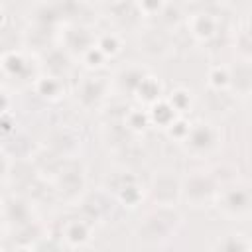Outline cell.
<instances>
[{"label":"cell","mask_w":252,"mask_h":252,"mask_svg":"<svg viewBox=\"0 0 252 252\" xmlns=\"http://www.w3.org/2000/svg\"><path fill=\"white\" fill-rule=\"evenodd\" d=\"M181 220H183V217L177 213L175 207L154 205L144 215V219L136 230V236L142 244L159 246L177 232V228L181 226Z\"/></svg>","instance_id":"cell-1"},{"label":"cell","mask_w":252,"mask_h":252,"mask_svg":"<svg viewBox=\"0 0 252 252\" xmlns=\"http://www.w3.org/2000/svg\"><path fill=\"white\" fill-rule=\"evenodd\" d=\"M219 181L215 179L213 171H191L181 179L179 187V201L187 203L193 209L213 207L219 195Z\"/></svg>","instance_id":"cell-2"},{"label":"cell","mask_w":252,"mask_h":252,"mask_svg":"<svg viewBox=\"0 0 252 252\" xmlns=\"http://www.w3.org/2000/svg\"><path fill=\"white\" fill-rule=\"evenodd\" d=\"M181 146L185 148L187 154L195 158H207L215 154L220 146V132L215 124L199 120L189 126L187 136L181 140Z\"/></svg>","instance_id":"cell-3"},{"label":"cell","mask_w":252,"mask_h":252,"mask_svg":"<svg viewBox=\"0 0 252 252\" xmlns=\"http://www.w3.org/2000/svg\"><path fill=\"white\" fill-rule=\"evenodd\" d=\"M215 205L226 219H246L250 215V191L244 185H220Z\"/></svg>","instance_id":"cell-4"},{"label":"cell","mask_w":252,"mask_h":252,"mask_svg":"<svg viewBox=\"0 0 252 252\" xmlns=\"http://www.w3.org/2000/svg\"><path fill=\"white\" fill-rule=\"evenodd\" d=\"M179 187L181 179L173 175V171L161 169L156 171L150 187H148V197L154 205H167V207H177L179 203Z\"/></svg>","instance_id":"cell-5"},{"label":"cell","mask_w":252,"mask_h":252,"mask_svg":"<svg viewBox=\"0 0 252 252\" xmlns=\"http://www.w3.org/2000/svg\"><path fill=\"white\" fill-rule=\"evenodd\" d=\"M106 94V83L100 77H89L81 83V87L77 89V100L85 106V108H93L98 106L102 102Z\"/></svg>","instance_id":"cell-6"},{"label":"cell","mask_w":252,"mask_h":252,"mask_svg":"<svg viewBox=\"0 0 252 252\" xmlns=\"http://www.w3.org/2000/svg\"><path fill=\"white\" fill-rule=\"evenodd\" d=\"M217 18L211 16V14H205V12H199V14H193L191 20L187 22V28L191 32V35L197 39V41H209L217 35Z\"/></svg>","instance_id":"cell-7"},{"label":"cell","mask_w":252,"mask_h":252,"mask_svg":"<svg viewBox=\"0 0 252 252\" xmlns=\"http://www.w3.org/2000/svg\"><path fill=\"white\" fill-rule=\"evenodd\" d=\"M114 195L124 207H136L144 199V191H142L138 179L128 173L122 175V183L114 185Z\"/></svg>","instance_id":"cell-8"},{"label":"cell","mask_w":252,"mask_h":252,"mask_svg":"<svg viewBox=\"0 0 252 252\" xmlns=\"http://www.w3.org/2000/svg\"><path fill=\"white\" fill-rule=\"evenodd\" d=\"M134 94H136V98L140 102H144V104L150 106L152 102H156L158 98L163 96L161 81L158 77H154V75H144L142 81L138 83V87L134 89Z\"/></svg>","instance_id":"cell-9"},{"label":"cell","mask_w":252,"mask_h":252,"mask_svg":"<svg viewBox=\"0 0 252 252\" xmlns=\"http://www.w3.org/2000/svg\"><path fill=\"white\" fill-rule=\"evenodd\" d=\"M148 116H150V124L159 126V128L165 130V128L173 122V118L177 116V112H175V108L167 102V98L161 96V98H158L156 102H152V104L148 106Z\"/></svg>","instance_id":"cell-10"},{"label":"cell","mask_w":252,"mask_h":252,"mask_svg":"<svg viewBox=\"0 0 252 252\" xmlns=\"http://www.w3.org/2000/svg\"><path fill=\"white\" fill-rule=\"evenodd\" d=\"M28 71V59L22 51L10 49L0 55V73L6 77H22Z\"/></svg>","instance_id":"cell-11"},{"label":"cell","mask_w":252,"mask_h":252,"mask_svg":"<svg viewBox=\"0 0 252 252\" xmlns=\"http://www.w3.org/2000/svg\"><path fill=\"white\" fill-rule=\"evenodd\" d=\"M250 61L248 59H242L234 71H230V83L228 87H232L236 91L238 96H248L250 94V87H252V81H250Z\"/></svg>","instance_id":"cell-12"},{"label":"cell","mask_w":252,"mask_h":252,"mask_svg":"<svg viewBox=\"0 0 252 252\" xmlns=\"http://www.w3.org/2000/svg\"><path fill=\"white\" fill-rule=\"evenodd\" d=\"M63 238L69 246H83L91 238V226L85 220H71L63 228Z\"/></svg>","instance_id":"cell-13"},{"label":"cell","mask_w":252,"mask_h":252,"mask_svg":"<svg viewBox=\"0 0 252 252\" xmlns=\"http://www.w3.org/2000/svg\"><path fill=\"white\" fill-rule=\"evenodd\" d=\"M35 93L39 96L47 98V100H57L61 96V93H63V83L57 77H51V75L39 77L35 81Z\"/></svg>","instance_id":"cell-14"},{"label":"cell","mask_w":252,"mask_h":252,"mask_svg":"<svg viewBox=\"0 0 252 252\" xmlns=\"http://www.w3.org/2000/svg\"><path fill=\"white\" fill-rule=\"evenodd\" d=\"M230 83V69L224 65H215L207 73V85L211 91H226Z\"/></svg>","instance_id":"cell-15"},{"label":"cell","mask_w":252,"mask_h":252,"mask_svg":"<svg viewBox=\"0 0 252 252\" xmlns=\"http://www.w3.org/2000/svg\"><path fill=\"white\" fill-rule=\"evenodd\" d=\"M165 98H167V102L175 108L177 114H185V112L191 108V104H193V94H191V91L185 89V87H175Z\"/></svg>","instance_id":"cell-16"},{"label":"cell","mask_w":252,"mask_h":252,"mask_svg":"<svg viewBox=\"0 0 252 252\" xmlns=\"http://www.w3.org/2000/svg\"><path fill=\"white\" fill-rule=\"evenodd\" d=\"M94 45H96V47L106 55V59H108V57H116V55L120 53V49H122V39H120L118 33L106 32V33H102V35L96 39Z\"/></svg>","instance_id":"cell-17"},{"label":"cell","mask_w":252,"mask_h":252,"mask_svg":"<svg viewBox=\"0 0 252 252\" xmlns=\"http://www.w3.org/2000/svg\"><path fill=\"white\" fill-rule=\"evenodd\" d=\"M128 130L132 132H144L148 126H150V116H148V110H140V108H130V112L126 114L124 118Z\"/></svg>","instance_id":"cell-18"},{"label":"cell","mask_w":252,"mask_h":252,"mask_svg":"<svg viewBox=\"0 0 252 252\" xmlns=\"http://www.w3.org/2000/svg\"><path fill=\"white\" fill-rule=\"evenodd\" d=\"M189 126H191V122L185 118V114H177V116L173 118V122L165 128V132H167V136H169V138H173V140L181 142V140L187 136Z\"/></svg>","instance_id":"cell-19"},{"label":"cell","mask_w":252,"mask_h":252,"mask_svg":"<svg viewBox=\"0 0 252 252\" xmlns=\"http://www.w3.org/2000/svg\"><path fill=\"white\" fill-rule=\"evenodd\" d=\"M142 16H161L167 8V0H134Z\"/></svg>","instance_id":"cell-20"},{"label":"cell","mask_w":252,"mask_h":252,"mask_svg":"<svg viewBox=\"0 0 252 252\" xmlns=\"http://www.w3.org/2000/svg\"><path fill=\"white\" fill-rule=\"evenodd\" d=\"M104 61H106V55L94 43L83 51V63L87 69H100L104 65Z\"/></svg>","instance_id":"cell-21"},{"label":"cell","mask_w":252,"mask_h":252,"mask_svg":"<svg viewBox=\"0 0 252 252\" xmlns=\"http://www.w3.org/2000/svg\"><path fill=\"white\" fill-rule=\"evenodd\" d=\"M244 236L242 234H230L228 240L230 242H219L215 248H222V250H250V242L248 240H242Z\"/></svg>","instance_id":"cell-22"},{"label":"cell","mask_w":252,"mask_h":252,"mask_svg":"<svg viewBox=\"0 0 252 252\" xmlns=\"http://www.w3.org/2000/svg\"><path fill=\"white\" fill-rule=\"evenodd\" d=\"M10 167H12V163H10V158H8V154L0 150V181L8 177V173H10Z\"/></svg>","instance_id":"cell-23"},{"label":"cell","mask_w":252,"mask_h":252,"mask_svg":"<svg viewBox=\"0 0 252 252\" xmlns=\"http://www.w3.org/2000/svg\"><path fill=\"white\" fill-rule=\"evenodd\" d=\"M10 104H12V100H10L8 93L0 89V114H6L10 110Z\"/></svg>","instance_id":"cell-24"},{"label":"cell","mask_w":252,"mask_h":252,"mask_svg":"<svg viewBox=\"0 0 252 252\" xmlns=\"http://www.w3.org/2000/svg\"><path fill=\"white\" fill-rule=\"evenodd\" d=\"M4 22H6V14H4V10H2V6H0V28L4 26Z\"/></svg>","instance_id":"cell-25"},{"label":"cell","mask_w":252,"mask_h":252,"mask_svg":"<svg viewBox=\"0 0 252 252\" xmlns=\"http://www.w3.org/2000/svg\"><path fill=\"white\" fill-rule=\"evenodd\" d=\"M106 2H110V4L114 6V4H118V2H122V0H106Z\"/></svg>","instance_id":"cell-26"}]
</instances>
